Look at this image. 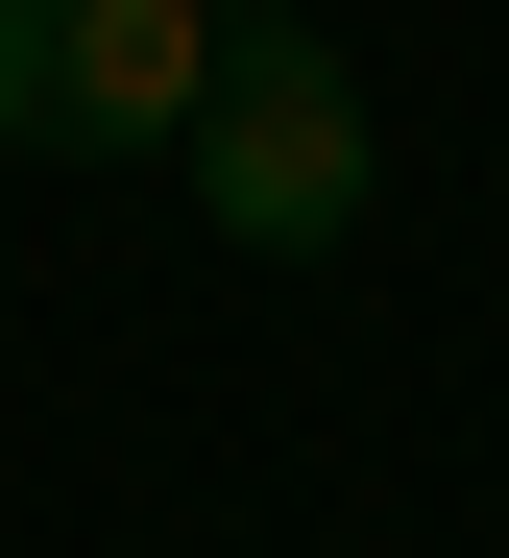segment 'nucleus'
I'll return each instance as SVG.
<instances>
[{
	"instance_id": "f257e3e1",
	"label": "nucleus",
	"mask_w": 509,
	"mask_h": 558,
	"mask_svg": "<svg viewBox=\"0 0 509 558\" xmlns=\"http://www.w3.org/2000/svg\"><path fill=\"white\" fill-rule=\"evenodd\" d=\"M170 170H194V219L243 267H316V243H364V73L316 25H219V98H194Z\"/></svg>"
},
{
	"instance_id": "7ed1b4c3",
	"label": "nucleus",
	"mask_w": 509,
	"mask_h": 558,
	"mask_svg": "<svg viewBox=\"0 0 509 558\" xmlns=\"http://www.w3.org/2000/svg\"><path fill=\"white\" fill-rule=\"evenodd\" d=\"M219 25H316V0H219Z\"/></svg>"
},
{
	"instance_id": "f03ea898",
	"label": "nucleus",
	"mask_w": 509,
	"mask_h": 558,
	"mask_svg": "<svg viewBox=\"0 0 509 558\" xmlns=\"http://www.w3.org/2000/svg\"><path fill=\"white\" fill-rule=\"evenodd\" d=\"M194 98H219V0H0V146L122 170L194 146Z\"/></svg>"
}]
</instances>
